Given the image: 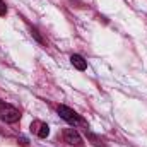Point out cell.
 Segmentation results:
<instances>
[{
	"instance_id": "6da1fadb",
	"label": "cell",
	"mask_w": 147,
	"mask_h": 147,
	"mask_svg": "<svg viewBox=\"0 0 147 147\" xmlns=\"http://www.w3.org/2000/svg\"><path fill=\"white\" fill-rule=\"evenodd\" d=\"M57 111H58L60 118H63V120L69 121L70 125H74V127H86V128H87V123H86V121L80 118V115H77L72 108H69V106H65V105H60V106L57 108Z\"/></svg>"
},
{
	"instance_id": "7a4b0ae2",
	"label": "cell",
	"mask_w": 147,
	"mask_h": 147,
	"mask_svg": "<svg viewBox=\"0 0 147 147\" xmlns=\"http://www.w3.org/2000/svg\"><path fill=\"white\" fill-rule=\"evenodd\" d=\"M0 120H3L5 123H16L21 120V111L0 99Z\"/></svg>"
},
{
	"instance_id": "3957f363",
	"label": "cell",
	"mask_w": 147,
	"mask_h": 147,
	"mask_svg": "<svg viewBox=\"0 0 147 147\" xmlns=\"http://www.w3.org/2000/svg\"><path fill=\"white\" fill-rule=\"evenodd\" d=\"M63 140H65L69 146H75V147L84 146V140H82L80 134H79L75 128H65V130H63Z\"/></svg>"
},
{
	"instance_id": "277c9868",
	"label": "cell",
	"mask_w": 147,
	"mask_h": 147,
	"mask_svg": "<svg viewBox=\"0 0 147 147\" xmlns=\"http://www.w3.org/2000/svg\"><path fill=\"white\" fill-rule=\"evenodd\" d=\"M31 127H34V132L38 134V137H39V139H46V137L50 135V127H48L46 123L36 121V123H34V125H31Z\"/></svg>"
},
{
	"instance_id": "5b68a950",
	"label": "cell",
	"mask_w": 147,
	"mask_h": 147,
	"mask_svg": "<svg viewBox=\"0 0 147 147\" xmlns=\"http://www.w3.org/2000/svg\"><path fill=\"white\" fill-rule=\"evenodd\" d=\"M70 63H72L77 70H80V72H84V70L87 69V62H86L80 55H72V57H70Z\"/></svg>"
},
{
	"instance_id": "8992f818",
	"label": "cell",
	"mask_w": 147,
	"mask_h": 147,
	"mask_svg": "<svg viewBox=\"0 0 147 147\" xmlns=\"http://www.w3.org/2000/svg\"><path fill=\"white\" fill-rule=\"evenodd\" d=\"M3 16H7V5L3 0H0V17H3Z\"/></svg>"
},
{
	"instance_id": "52a82bcc",
	"label": "cell",
	"mask_w": 147,
	"mask_h": 147,
	"mask_svg": "<svg viewBox=\"0 0 147 147\" xmlns=\"http://www.w3.org/2000/svg\"><path fill=\"white\" fill-rule=\"evenodd\" d=\"M31 33H33V36L36 38V39H38V41H39V43H43V38L39 36V34H38V31H36V29H33V31H31Z\"/></svg>"
}]
</instances>
